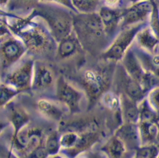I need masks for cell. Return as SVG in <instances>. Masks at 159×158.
Wrapping results in <instances>:
<instances>
[{
    "label": "cell",
    "instance_id": "cell-1",
    "mask_svg": "<svg viewBox=\"0 0 159 158\" xmlns=\"http://www.w3.org/2000/svg\"><path fill=\"white\" fill-rule=\"evenodd\" d=\"M7 14V13H5ZM4 17L12 34L22 40L28 52L42 56L56 52L57 43L42 20L32 11L26 16L7 14Z\"/></svg>",
    "mask_w": 159,
    "mask_h": 158
},
{
    "label": "cell",
    "instance_id": "cell-2",
    "mask_svg": "<svg viewBox=\"0 0 159 158\" xmlns=\"http://www.w3.org/2000/svg\"><path fill=\"white\" fill-rule=\"evenodd\" d=\"M74 32L83 49L101 53L108 47L111 40L105 33L103 23L98 12L75 15ZM101 55V54H100Z\"/></svg>",
    "mask_w": 159,
    "mask_h": 158
},
{
    "label": "cell",
    "instance_id": "cell-3",
    "mask_svg": "<svg viewBox=\"0 0 159 158\" xmlns=\"http://www.w3.org/2000/svg\"><path fill=\"white\" fill-rule=\"evenodd\" d=\"M42 20L57 43L74 32V17L76 13L59 4L40 2L33 11Z\"/></svg>",
    "mask_w": 159,
    "mask_h": 158
},
{
    "label": "cell",
    "instance_id": "cell-4",
    "mask_svg": "<svg viewBox=\"0 0 159 158\" xmlns=\"http://www.w3.org/2000/svg\"><path fill=\"white\" fill-rule=\"evenodd\" d=\"M100 66L86 69L79 76L81 89L87 95L89 107L100 100L103 94L108 91L113 81L114 74L108 75V70Z\"/></svg>",
    "mask_w": 159,
    "mask_h": 158
},
{
    "label": "cell",
    "instance_id": "cell-5",
    "mask_svg": "<svg viewBox=\"0 0 159 158\" xmlns=\"http://www.w3.org/2000/svg\"><path fill=\"white\" fill-rule=\"evenodd\" d=\"M55 99L68 109L73 115L83 112V104H88L87 95L80 87L77 86L63 75L57 78L54 93Z\"/></svg>",
    "mask_w": 159,
    "mask_h": 158
},
{
    "label": "cell",
    "instance_id": "cell-6",
    "mask_svg": "<svg viewBox=\"0 0 159 158\" xmlns=\"http://www.w3.org/2000/svg\"><path fill=\"white\" fill-rule=\"evenodd\" d=\"M149 24V23H148ZM148 24H139L121 29L100 56L104 61L118 64L135 42L137 32Z\"/></svg>",
    "mask_w": 159,
    "mask_h": 158
},
{
    "label": "cell",
    "instance_id": "cell-7",
    "mask_svg": "<svg viewBox=\"0 0 159 158\" xmlns=\"http://www.w3.org/2000/svg\"><path fill=\"white\" fill-rule=\"evenodd\" d=\"M48 132H44V129L40 125L33 124L31 121L19 131L17 134L12 135L11 140V148L15 149L18 156L24 158L35 148L44 144Z\"/></svg>",
    "mask_w": 159,
    "mask_h": 158
},
{
    "label": "cell",
    "instance_id": "cell-8",
    "mask_svg": "<svg viewBox=\"0 0 159 158\" xmlns=\"http://www.w3.org/2000/svg\"><path fill=\"white\" fill-rule=\"evenodd\" d=\"M35 61L32 57L22 59L18 65H16L5 74L2 82L9 85L20 93L32 90Z\"/></svg>",
    "mask_w": 159,
    "mask_h": 158
},
{
    "label": "cell",
    "instance_id": "cell-9",
    "mask_svg": "<svg viewBox=\"0 0 159 158\" xmlns=\"http://www.w3.org/2000/svg\"><path fill=\"white\" fill-rule=\"evenodd\" d=\"M120 63L129 76L138 82L147 92L159 86V78L153 76V74L145 72V70L142 68L134 52L133 45L125 54Z\"/></svg>",
    "mask_w": 159,
    "mask_h": 158
},
{
    "label": "cell",
    "instance_id": "cell-10",
    "mask_svg": "<svg viewBox=\"0 0 159 158\" xmlns=\"http://www.w3.org/2000/svg\"><path fill=\"white\" fill-rule=\"evenodd\" d=\"M112 82L114 83V91L116 94H125L138 103L147 96V91L129 76L120 63L116 66Z\"/></svg>",
    "mask_w": 159,
    "mask_h": 158
},
{
    "label": "cell",
    "instance_id": "cell-11",
    "mask_svg": "<svg viewBox=\"0 0 159 158\" xmlns=\"http://www.w3.org/2000/svg\"><path fill=\"white\" fill-rule=\"evenodd\" d=\"M27 52L28 50L22 40L14 35L1 40V70L2 74H6L24 59Z\"/></svg>",
    "mask_w": 159,
    "mask_h": 158
},
{
    "label": "cell",
    "instance_id": "cell-12",
    "mask_svg": "<svg viewBox=\"0 0 159 158\" xmlns=\"http://www.w3.org/2000/svg\"><path fill=\"white\" fill-rule=\"evenodd\" d=\"M152 5L147 0H139L122 8L120 30L139 24H148Z\"/></svg>",
    "mask_w": 159,
    "mask_h": 158
},
{
    "label": "cell",
    "instance_id": "cell-13",
    "mask_svg": "<svg viewBox=\"0 0 159 158\" xmlns=\"http://www.w3.org/2000/svg\"><path fill=\"white\" fill-rule=\"evenodd\" d=\"M57 78L50 66L42 61H35L34 74L32 91L35 94H44L52 91L55 93Z\"/></svg>",
    "mask_w": 159,
    "mask_h": 158
},
{
    "label": "cell",
    "instance_id": "cell-14",
    "mask_svg": "<svg viewBox=\"0 0 159 158\" xmlns=\"http://www.w3.org/2000/svg\"><path fill=\"white\" fill-rule=\"evenodd\" d=\"M37 111L46 120L51 122L61 124L66 119L68 109L55 98L43 97L36 102Z\"/></svg>",
    "mask_w": 159,
    "mask_h": 158
},
{
    "label": "cell",
    "instance_id": "cell-15",
    "mask_svg": "<svg viewBox=\"0 0 159 158\" xmlns=\"http://www.w3.org/2000/svg\"><path fill=\"white\" fill-rule=\"evenodd\" d=\"M122 8H110L103 5L98 11L105 33L111 42L120 31Z\"/></svg>",
    "mask_w": 159,
    "mask_h": 158
},
{
    "label": "cell",
    "instance_id": "cell-16",
    "mask_svg": "<svg viewBox=\"0 0 159 158\" xmlns=\"http://www.w3.org/2000/svg\"><path fill=\"white\" fill-rule=\"evenodd\" d=\"M4 108L6 111L7 119L11 125L13 131L12 135L17 134L19 131L32 121L31 115L28 111L24 106L20 103H16L14 100L9 102Z\"/></svg>",
    "mask_w": 159,
    "mask_h": 158
},
{
    "label": "cell",
    "instance_id": "cell-17",
    "mask_svg": "<svg viewBox=\"0 0 159 158\" xmlns=\"http://www.w3.org/2000/svg\"><path fill=\"white\" fill-rule=\"evenodd\" d=\"M83 48L74 32L70 36L62 39L57 43L55 57L57 61H68L78 56Z\"/></svg>",
    "mask_w": 159,
    "mask_h": 158
},
{
    "label": "cell",
    "instance_id": "cell-18",
    "mask_svg": "<svg viewBox=\"0 0 159 158\" xmlns=\"http://www.w3.org/2000/svg\"><path fill=\"white\" fill-rule=\"evenodd\" d=\"M114 134L123 140L130 152H135L136 149L141 147V139L137 124L123 123L115 131Z\"/></svg>",
    "mask_w": 159,
    "mask_h": 158
},
{
    "label": "cell",
    "instance_id": "cell-19",
    "mask_svg": "<svg viewBox=\"0 0 159 158\" xmlns=\"http://www.w3.org/2000/svg\"><path fill=\"white\" fill-rule=\"evenodd\" d=\"M134 44L145 52L155 54L159 44V38L153 33L148 24L137 32Z\"/></svg>",
    "mask_w": 159,
    "mask_h": 158
},
{
    "label": "cell",
    "instance_id": "cell-20",
    "mask_svg": "<svg viewBox=\"0 0 159 158\" xmlns=\"http://www.w3.org/2000/svg\"><path fill=\"white\" fill-rule=\"evenodd\" d=\"M107 158H128L129 152H131L119 136L114 134L107 140L101 148Z\"/></svg>",
    "mask_w": 159,
    "mask_h": 158
},
{
    "label": "cell",
    "instance_id": "cell-21",
    "mask_svg": "<svg viewBox=\"0 0 159 158\" xmlns=\"http://www.w3.org/2000/svg\"><path fill=\"white\" fill-rule=\"evenodd\" d=\"M120 98V111L123 123L138 124L140 120L139 103L132 100L125 94H119Z\"/></svg>",
    "mask_w": 159,
    "mask_h": 158
},
{
    "label": "cell",
    "instance_id": "cell-22",
    "mask_svg": "<svg viewBox=\"0 0 159 158\" xmlns=\"http://www.w3.org/2000/svg\"><path fill=\"white\" fill-rule=\"evenodd\" d=\"M134 52L145 72L159 78V55L145 52L133 44Z\"/></svg>",
    "mask_w": 159,
    "mask_h": 158
},
{
    "label": "cell",
    "instance_id": "cell-23",
    "mask_svg": "<svg viewBox=\"0 0 159 158\" xmlns=\"http://www.w3.org/2000/svg\"><path fill=\"white\" fill-rule=\"evenodd\" d=\"M141 146L157 144L159 135V124L152 121H139L138 124Z\"/></svg>",
    "mask_w": 159,
    "mask_h": 158
},
{
    "label": "cell",
    "instance_id": "cell-24",
    "mask_svg": "<svg viewBox=\"0 0 159 158\" xmlns=\"http://www.w3.org/2000/svg\"><path fill=\"white\" fill-rule=\"evenodd\" d=\"M40 1L41 0H9L5 13L16 16H20L21 14L28 16L35 10Z\"/></svg>",
    "mask_w": 159,
    "mask_h": 158
},
{
    "label": "cell",
    "instance_id": "cell-25",
    "mask_svg": "<svg viewBox=\"0 0 159 158\" xmlns=\"http://www.w3.org/2000/svg\"><path fill=\"white\" fill-rule=\"evenodd\" d=\"M61 132L58 129H51L48 132L44 145L46 148L49 156H55L61 150L60 143Z\"/></svg>",
    "mask_w": 159,
    "mask_h": 158
},
{
    "label": "cell",
    "instance_id": "cell-26",
    "mask_svg": "<svg viewBox=\"0 0 159 158\" xmlns=\"http://www.w3.org/2000/svg\"><path fill=\"white\" fill-rule=\"evenodd\" d=\"M78 13L88 14L98 12L103 6V0H71Z\"/></svg>",
    "mask_w": 159,
    "mask_h": 158
},
{
    "label": "cell",
    "instance_id": "cell-27",
    "mask_svg": "<svg viewBox=\"0 0 159 158\" xmlns=\"http://www.w3.org/2000/svg\"><path fill=\"white\" fill-rule=\"evenodd\" d=\"M80 136L81 133L75 131H64L61 132L60 143L61 150H63V152L72 150L77 146L80 140Z\"/></svg>",
    "mask_w": 159,
    "mask_h": 158
},
{
    "label": "cell",
    "instance_id": "cell-28",
    "mask_svg": "<svg viewBox=\"0 0 159 158\" xmlns=\"http://www.w3.org/2000/svg\"><path fill=\"white\" fill-rule=\"evenodd\" d=\"M20 94V91L10 86L9 85L1 82V92H0V106L3 108L14 100V98Z\"/></svg>",
    "mask_w": 159,
    "mask_h": 158
},
{
    "label": "cell",
    "instance_id": "cell-29",
    "mask_svg": "<svg viewBox=\"0 0 159 158\" xmlns=\"http://www.w3.org/2000/svg\"><path fill=\"white\" fill-rule=\"evenodd\" d=\"M159 148L157 144L144 145L136 149L134 156L137 158H157Z\"/></svg>",
    "mask_w": 159,
    "mask_h": 158
},
{
    "label": "cell",
    "instance_id": "cell-30",
    "mask_svg": "<svg viewBox=\"0 0 159 158\" xmlns=\"http://www.w3.org/2000/svg\"><path fill=\"white\" fill-rule=\"evenodd\" d=\"M146 98L149 105L159 115V86L149 90Z\"/></svg>",
    "mask_w": 159,
    "mask_h": 158
},
{
    "label": "cell",
    "instance_id": "cell-31",
    "mask_svg": "<svg viewBox=\"0 0 159 158\" xmlns=\"http://www.w3.org/2000/svg\"><path fill=\"white\" fill-rule=\"evenodd\" d=\"M48 156H49V155H48L44 145L43 144L41 146L35 148L34 150L29 152L24 158H48Z\"/></svg>",
    "mask_w": 159,
    "mask_h": 158
},
{
    "label": "cell",
    "instance_id": "cell-32",
    "mask_svg": "<svg viewBox=\"0 0 159 158\" xmlns=\"http://www.w3.org/2000/svg\"><path fill=\"white\" fill-rule=\"evenodd\" d=\"M40 2H48L59 4V5H61L63 7H66V8H68V9L71 10L72 11L75 12V13L78 14V12H77L76 9L75 8L74 5H73L71 0H41Z\"/></svg>",
    "mask_w": 159,
    "mask_h": 158
},
{
    "label": "cell",
    "instance_id": "cell-33",
    "mask_svg": "<svg viewBox=\"0 0 159 158\" xmlns=\"http://www.w3.org/2000/svg\"><path fill=\"white\" fill-rule=\"evenodd\" d=\"M123 0H103V5L110 8H121Z\"/></svg>",
    "mask_w": 159,
    "mask_h": 158
},
{
    "label": "cell",
    "instance_id": "cell-34",
    "mask_svg": "<svg viewBox=\"0 0 159 158\" xmlns=\"http://www.w3.org/2000/svg\"><path fill=\"white\" fill-rule=\"evenodd\" d=\"M89 158H106V156L102 154L100 152H88L87 153Z\"/></svg>",
    "mask_w": 159,
    "mask_h": 158
},
{
    "label": "cell",
    "instance_id": "cell-35",
    "mask_svg": "<svg viewBox=\"0 0 159 158\" xmlns=\"http://www.w3.org/2000/svg\"><path fill=\"white\" fill-rule=\"evenodd\" d=\"M8 2H9V0H0V4H1L2 11H3L4 8L7 7Z\"/></svg>",
    "mask_w": 159,
    "mask_h": 158
},
{
    "label": "cell",
    "instance_id": "cell-36",
    "mask_svg": "<svg viewBox=\"0 0 159 158\" xmlns=\"http://www.w3.org/2000/svg\"><path fill=\"white\" fill-rule=\"evenodd\" d=\"M75 158H89V157L88 156H87V153L83 152V153H82V154H79V156H77Z\"/></svg>",
    "mask_w": 159,
    "mask_h": 158
},
{
    "label": "cell",
    "instance_id": "cell-37",
    "mask_svg": "<svg viewBox=\"0 0 159 158\" xmlns=\"http://www.w3.org/2000/svg\"><path fill=\"white\" fill-rule=\"evenodd\" d=\"M137 1H139V0H128V2H129V4H130V3H133V2H137Z\"/></svg>",
    "mask_w": 159,
    "mask_h": 158
},
{
    "label": "cell",
    "instance_id": "cell-38",
    "mask_svg": "<svg viewBox=\"0 0 159 158\" xmlns=\"http://www.w3.org/2000/svg\"><path fill=\"white\" fill-rule=\"evenodd\" d=\"M155 54H157V55H159V44H158V46H157V49H156Z\"/></svg>",
    "mask_w": 159,
    "mask_h": 158
},
{
    "label": "cell",
    "instance_id": "cell-39",
    "mask_svg": "<svg viewBox=\"0 0 159 158\" xmlns=\"http://www.w3.org/2000/svg\"><path fill=\"white\" fill-rule=\"evenodd\" d=\"M52 158H63L62 156H57H57H52Z\"/></svg>",
    "mask_w": 159,
    "mask_h": 158
},
{
    "label": "cell",
    "instance_id": "cell-40",
    "mask_svg": "<svg viewBox=\"0 0 159 158\" xmlns=\"http://www.w3.org/2000/svg\"><path fill=\"white\" fill-rule=\"evenodd\" d=\"M147 1H149V2H153V1H154V0H147Z\"/></svg>",
    "mask_w": 159,
    "mask_h": 158
},
{
    "label": "cell",
    "instance_id": "cell-41",
    "mask_svg": "<svg viewBox=\"0 0 159 158\" xmlns=\"http://www.w3.org/2000/svg\"><path fill=\"white\" fill-rule=\"evenodd\" d=\"M159 143V135H158V137H157V144Z\"/></svg>",
    "mask_w": 159,
    "mask_h": 158
},
{
    "label": "cell",
    "instance_id": "cell-42",
    "mask_svg": "<svg viewBox=\"0 0 159 158\" xmlns=\"http://www.w3.org/2000/svg\"><path fill=\"white\" fill-rule=\"evenodd\" d=\"M131 158H137V157H136V156H134V155H133V157H131Z\"/></svg>",
    "mask_w": 159,
    "mask_h": 158
},
{
    "label": "cell",
    "instance_id": "cell-43",
    "mask_svg": "<svg viewBox=\"0 0 159 158\" xmlns=\"http://www.w3.org/2000/svg\"><path fill=\"white\" fill-rule=\"evenodd\" d=\"M157 158H159V155H158V156H157Z\"/></svg>",
    "mask_w": 159,
    "mask_h": 158
}]
</instances>
